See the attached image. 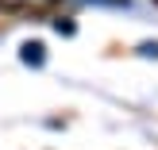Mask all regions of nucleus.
I'll return each mask as SVG.
<instances>
[{
	"label": "nucleus",
	"mask_w": 158,
	"mask_h": 150,
	"mask_svg": "<svg viewBox=\"0 0 158 150\" xmlns=\"http://www.w3.org/2000/svg\"><path fill=\"white\" fill-rule=\"evenodd\" d=\"M54 31H58V35H66V39H69V35H73L77 27H73V23H69V19H54Z\"/></svg>",
	"instance_id": "obj_2"
},
{
	"label": "nucleus",
	"mask_w": 158,
	"mask_h": 150,
	"mask_svg": "<svg viewBox=\"0 0 158 150\" xmlns=\"http://www.w3.org/2000/svg\"><path fill=\"white\" fill-rule=\"evenodd\" d=\"M19 58H23V66H43L46 62V46L43 43H23V50H19Z\"/></svg>",
	"instance_id": "obj_1"
}]
</instances>
